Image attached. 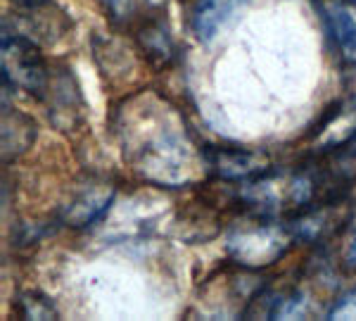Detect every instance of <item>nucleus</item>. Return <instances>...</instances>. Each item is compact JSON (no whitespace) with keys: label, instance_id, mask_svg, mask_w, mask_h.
<instances>
[{"label":"nucleus","instance_id":"1","mask_svg":"<svg viewBox=\"0 0 356 321\" xmlns=\"http://www.w3.org/2000/svg\"><path fill=\"white\" fill-rule=\"evenodd\" d=\"M138 119L147 129H140L138 122L136 129L131 124L122 129L126 157L134 169L162 186H176L191 179L195 150L178 114L169 112V107L145 105L138 112Z\"/></svg>","mask_w":356,"mask_h":321},{"label":"nucleus","instance_id":"2","mask_svg":"<svg viewBox=\"0 0 356 321\" xmlns=\"http://www.w3.org/2000/svg\"><path fill=\"white\" fill-rule=\"evenodd\" d=\"M290 226L275 224L271 217L252 214V221L238 224L228 236V255L247 269H264L278 262L290 250Z\"/></svg>","mask_w":356,"mask_h":321},{"label":"nucleus","instance_id":"3","mask_svg":"<svg viewBox=\"0 0 356 321\" xmlns=\"http://www.w3.org/2000/svg\"><path fill=\"white\" fill-rule=\"evenodd\" d=\"M3 81L41 98L48 91V67L41 50L26 36H17L10 31L3 33Z\"/></svg>","mask_w":356,"mask_h":321},{"label":"nucleus","instance_id":"4","mask_svg":"<svg viewBox=\"0 0 356 321\" xmlns=\"http://www.w3.org/2000/svg\"><path fill=\"white\" fill-rule=\"evenodd\" d=\"M204 157H207V167L223 181H247L271 169L268 159L261 152L235 150V148L209 150Z\"/></svg>","mask_w":356,"mask_h":321},{"label":"nucleus","instance_id":"5","mask_svg":"<svg viewBox=\"0 0 356 321\" xmlns=\"http://www.w3.org/2000/svg\"><path fill=\"white\" fill-rule=\"evenodd\" d=\"M247 0H197L193 8L191 26L202 43L214 41L216 36L238 17Z\"/></svg>","mask_w":356,"mask_h":321},{"label":"nucleus","instance_id":"6","mask_svg":"<svg viewBox=\"0 0 356 321\" xmlns=\"http://www.w3.org/2000/svg\"><path fill=\"white\" fill-rule=\"evenodd\" d=\"M318 171L323 186L328 188H349L356 183V134L349 136L340 146L321 152L318 164L314 167Z\"/></svg>","mask_w":356,"mask_h":321},{"label":"nucleus","instance_id":"7","mask_svg":"<svg viewBox=\"0 0 356 321\" xmlns=\"http://www.w3.org/2000/svg\"><path fill=\"white\" fill-rule=\"evenodd\" d=\"M325 15H328L330 36L342 60L347 65H356V17L344 5H332Z\"/></svg>","mask_w":356,"mask_h":321},{"label":"nucleus","instance_id":"8","mask_svg":"<svg viewBox=\"0 0 356 321\" xmlns=\"http://www.w3.org/2000/svg\"><path fill=\"white\" fill-rule=\"evenodd\" d=\"M24 124H29V119L24 114L13 112L8 107V112L3 110V157L5 159H13L17 152L26 150V146L33 141L31 134H22Z\"/></svg>","mask_w":356,"mask_h":321},{"label":"nucleus","instance_id":"9","mask_svg":"<svg viewBox=\"0 0 356 321\" xmlns=\"http://www.w3.org/2000/svg\"><path fill=\"white\" fill-rule=\"evenodd\" d=\"M22 307V317L26 319H55L57 317V309L45 300L43 295L36 293H24V297L19 300Z\"/></svg>","mask_w":356,"mask_h":321},{"label":"nucleus","instance_id":"10","mask_svg":"<svg viewBox=\"0 0 356 321\" xmlns=\"http://www.w3.org/2000/svg\"><path fill=\"white\" fill-rule=\"evenodd\" d=\"M342 269L347 274H356V217L347 224V226H344Z\"/></svg>","mask_w":356,"mask_h":321},{"label":"nucleus","instance_id":"11","mask_svg":"<svg viewBox=\"0 0 356 321\" xmlns=\"http://www.w3.org/2000/svg\"><path fill=\"white\" fill-rule=\"evenodd\" d=\"M328 319H352L356 321V288L347 290L344 295L337 297L328 309Z\"/></svg>","mask_w":356,"mask_h":321},{"label":"nucleus","instance_id":"12","mask_svg":"<svg viewBox=\"0 0 356 321\" xmlns=\"http://www.w3.org/2000/svg\"><path fill=\"white\" fill-rule=\"evenodd\" d=\"M24 5H38V3H43V0H22Z\"/></svg>","mask_w":356,"mask_h":321},{"label":"nucleus","instance_id":"13","mask_svg":"<svg viewBox=\"0 0 356 321\" xmlns=\"http://www.w3.org/2000/svg\"><path fill=\"white\" fill-rule=\"evenodd\" d=\"M342 3H352V5H356V0H342Z\"/></svg>","mask_w":356,"mask_h":321}]
</instances>
